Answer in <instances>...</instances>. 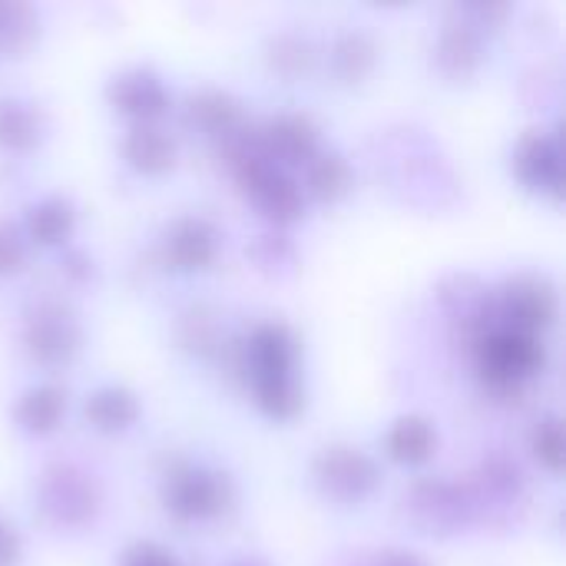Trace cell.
<instances>
[{
  "instance_id": "17",
  "label": "cell",
  "mask_w": 566,
  "mask_h": 566,
  "mask_svg": "<svg viewBox=\"0 0 566 566\" xmlns=\"http://www.w3.org/2000/svg\"><path fill=\"white\" fill-rule=\"evenodd\" d=\"M83 415L90 421V428H96L99 434H119L126 428L136 424L139 418V401L129 388H119V385H103L96 388L86 405H83Z\"/></svg>"
},
{
  "instance_id": "20",
  "label": "cell",
  "mask_w": 566,
  "mask_h": 566,
  "mask_svg": "<svg viewBox=\"0 0 566 566\" xmlns=\"http://www.w3.org/2000/svg\"><path fill=\"white\" fill-rule=\"evenodd\" d=\"M43 136V116L27 99H0V149L7 153H27Z\"/></svg>"
},
{
  "instance_id": "25",
  "label": "cell",
  "mask_w": 566,
  "mask_h": 566,
  "mask_svg": "<svg viewBox=\"0 0 566 566\" xmlns=\"http://www.w3.org/2000/svg\"><path fill=\"white\" fill-rule=\"evenodd\" d=\"M179 342H182V348L189 355H199V358L219 355L226 338H222L216 312L206 308V305H196V308L182 312V318H179Z\"/></svg>"
},
{
  "instance_id": "3",
  "label": "cell",
  "mask_w": 566,
  "mask_h": 566,
  "mask_svg": "<svg viewBox=\"0 0 566 566\" xmlns=\"http://www.w3.org/2000/svg\"><path fill=\"white\" fill-rule=\"evenodd\" d=\"M560 302L557 289L544 275H514L494 295H488V322L484 328H511L521 335L541 338L557 322ZM484 335V332H481Z\"/></svg>"
},
{
  "instance_id": "9",
  "label": "cell",
  "mask_w": 566,
  "mask_h": 566,
  "mask_svg": "<svg viewBox=\"0 0 566 566\" xmlns=\"http://www.w3.org/2000/svg\"><path fill=\"white\" fill-rule=\"evenodd\" d=\"M219 255V229L202 216H179L163 232V262L176 272H202Z\"/></svg>"
},
{
  "instance_id": "14",
  "label": "cell",
  "mask_w": 566,
  "mask_h": 566,
  "mask_svg": "<svg viewBox=\"0 0 566 566\" xmlns=\"http://www.w3.org/2000/svg\"><path fill=\"white\" fill-rule=\"evenodd\" d=\"M434 60H438V70L451 80H468L478 73L481 60H484V40H481V30L474 23H468L464 17L461 20H451L441 36H438V46H434Z\"/></svg>"
},
{
  "instance_id": "30",
  "label": "cell",
  "mask_w": 566,
  "mask_h": 566,
  "mask_svg": "<svg viewBox=\"0 0 566 566\" xmlns=\"http://www.w3.org/2000/svg\"><path fill=\"white\" fill-rule=\"evenodd\" d=\"M20 557H23L20 534L7 521H0V566H20Z\"/></svg>"
},
{
  "instance_id": "23",
  "label": "cell",
  "mask_w": 566,
  "mask_h": 566,
  "mask_svg": "<svg viewBox=\"0 0 566 566\" xmlns=\"http://www.w3.org/2000/svg\"><path fill=\"white\" fill-rule=\"evenodd\" d=\"M305 189L318 202H338L352 189V166L338 153H315L305 166Z\"/></svg>"
},
{
  "instance_id": "29",
  "label": "cell",
  "mask_w": 566,
  "mask_h": 566,
  "mask_svg": "<svg viewBox=\"0 0 566 566\" xmlns=\"http://www.w3.org/2000/svg\"><path fill=\"white\" fill-rule=\"evenodd\" d=\"M123 566H176V557L153 541H139L123 554Z\"/></svg>"
},
{
  "instance_id": "4",
  "label": "cell",
  "mask_w": 566,
  "mask_h": 566,
  "mask_svg": "<svg viewBox=\"0 0 566 566\" xmlns=\"http://www.w3.org/2000/svg\"><path fill=\"white\" fill-rule=\"evenodd\" d=\"M99 484L93 481V474L73 468V464H53L40 474L36 484V507L43 514V521H50L53 527H86L96 511H99Z\"/></svg>"
},
{
  "instance_id": "16",
  "label": "cell",
  "mask_w": 566,
  "mask_h": 566,
  "mask_svg": "<svg viewBox=\"0 0 566 566\" xmlns=\"http://www.w3.org/2000/svg\"><path fill=\"white\" fill-rule=\"evenodd\" d=\"M385 451L395 464L405 468H418L424 461L434 458L438 451V431L428 418L421 415H405L391 424L388 438H385Z\"/></svg>"
},
{
  "instance_id": "7",
  "label": "cell",
  "mask_w": 566,
  "mask_h": 566,
  "mask_svg": "<svg viewBox=\"0 0 566 566\" xmlns=\"http://www.w3.org/2000/svg\"><path fill=\"white\" fill-rule=\"evenodd\" d=\"M242 348V378L259 381V378H282L295 375L298 365V338L292 335L289 325L282 322H262Z\"/></svg>"
},
{
  "instance_id": "13",
  "label": "cell",
  "mask_w": 566,
  "mask_h": 566,
  "mask_svg": "<svg viewBox=\"0 0 566 566\" xmlns=\"http://www.w3.org/2000/svg\"><path fill=\"white\" fill-rule=\"evenodd\" d=\"M186 123L222 143L245 126V109L226 90H199L186 99Z\"/></svg>"
},
{
  "instance_id": "24",
  "label": "cell",
  "mask_w": 566,
  "mask_h": 566,
  "mask_svg": "<svg viewBox=\"0 0 566 566\" xmlns=\"http://www.w3.org/2000/svg\"><path fill=\"white\" fill-rule=\"evenodd\" d=\"M40 36V17L30 3L0 0V56H23Z\"/></svg>"
},
{
  "instance_id": "10",
  "label": "cell",
  "mask_w": 566,
  "mask_h": 566,
  "mask_svg": "<svg viewBox=\"0 0 566 566\" xmlns=\"http://www.w3.org/2000/svg\"><path fill=\"white\" fill-rule=\"evenodd\" d=\"M106 96L123 116L136 119V126L156 123L169 109V90L163 86L159 73H153L149 66H129L116 73L106 86Z\"/></svg>"
},
{
  "instance_id": "6",
  "label": "cell",
  "mask_w": 566,
  "mask_h": 566,
  "mask_svg": "<svg viewBox=\"0 0 566 566\" xmlns=\"http://www.w3.org/2000/svg\"><path fill=\"white\" fill-rule=\"evenodd\" d=\"M83 345V332L76 315L56 302V298H43L23 325V348L30 355V361H36L40 368H63L76 358Z\"/></svg>"
},
{
  "instance_id": "12",
  "label": "cell",
  "mask_w": 566,
  "mask_h": 566,
  "mask_svg": "<svg viewBox=\"0 0 566 566\" xmlns=\"http://www.w3.org/2000/svg\"><path fill=\"white\" fill-rule=\"evenodd\" d=\"M411 517L424 534H451L468 517V497L444 481H421L411 491Z\"/></svg>"
},
{
  "instance_id": "11",
  "label": "cell",
  "mask_w": 566,
  "mask_h": 566,
  "mask_svg": "<svg viewBox=\"0 0 566 566\" xmlns=\"http://www.w3.org/2000/svg\"><path fill=\"white\" fill-rule=\"evenodd\" d=\"M265 156L279 166H308L318 153V126L305 113H282L255 126Z\"/></svg>"
},
{
  "instance_id": "26",
  "label": "cell",
  "mask_w": 566,
  "mask_h": 566,
  "mask_svg": "<svg viewBox=\"0 0 566 566\" xmlns=\"http://www.w3.org/2000/svg\"><path fill=\"white\" fill-rule=\"evenodd\" d=\"M265 50H269L265 53L269 66L285 80H298L315 66V43L298 36V33H279V36L269 40Z\"/></svg>"
},
{
  "instance_id": "28",
  "label": "cell",
  "mask_w": 566,
  "mask_h": 566,
  "mask_svg": "<svg viewBox=\"0 0 566 566\" xmlns=\"http://www.w3.org/2000/svg\"><path fill=\"white\" fill-rule=\"evenodd\" d=\"M27 265V239L23 229L10 219H0V279L17 275Z\"/></svg>"
},
{
  "instance_id": "5",
  "label": "cell",
  "mask_w": 566,
  "mask_h": 566,
  "mask_svg": "<svg viewBox=\"0 0 566 566\" xmlns=\"http://www.w3.org/2000/svg\"><path fill=\"white\" fill-rule=\"evenodd\" d=\"M315 488L338 504H361L381 484V468L371 454L352 444H328L312 458Z\"/></svg>"
},
{
  "instance_id": "19",
  "label": "cell",
  "mask_w": 566,
  "mask_h": 566,
  "mask_svg": "<svg viewBox=\"0 0 566 566\" xmlns=\"http://www.w3.org/2000/svg\"><path fill=\"white\" fill-rule=\"evenodd\" d=\"M76 209L63 196H46L27 209V235L36 245H60L73 235Z\"/></svg>"
},
{
  "instance_id": "1",
  "label": "cell",
  "mask_w": 566,
  "mask_h": 566,
  "mask_svg": "<svg viewBox=\"0 0 566 566\" xmlns=\"http://www.w3.org/2000/svg\"><path fill=\"white\" fill-rule=\"evenodd\" d=\"M474 352L481 381L497 401H517L527 381L547 365L544 342L511 328H484V335L474 342Z\"/></svg>"
},
{
  "instance_id": "21",
  "label": "cell",
  "mask_w": 566,
  "mask_h": 566,
  "mask_svg": "<svg viewBox=\"0 0 566 566\" xmlns=\"http://www.w3.org/2000/svg\"><path fill=\"white\" fill-rule=\"evenodd\" d=\"M378 66V43L361 33H342L332 46V70L342 83H361L365 76H371V70Z\"/></svg>"
},
{
  "instance_id": "8",
  "label": "cell",
  "mask_w": 566,
  "mask_h": 566,
  "mask_svg": "<svg viewBox=\"0 0 566 566\" xmlns=\"http://www.w3.org/2000/svg\"><path fill=\"white\" fill-rule=\"evenodd\" d=\"M514 169L521 182L534 192L560 196L564 192V146L557 133L531 129L521 136L514 149Z\"/></svg>"
},
{
  "instance_id": "15",
  "label": "cell",
  "mask_w": 566,
  "mask_h": 566,
  "mask_svg": "<svg viewBox=\"0 0 566 566\" xmlns=\"http://www.w3.org/2000/svg\"><path fill=\"white\" fill-rule=\"evenodd\" d=\"M123 156L126 163L143 172V176H163L176 163V139L156 126V123H139L126 133L123 139Z\"/></svg>"
},
{
  "instance_id": "27",
  "label": "cell",
  "mask_w": 566,
  "mask_h": 566,
  "mask_svg": "<svg viewBox=\"0 0 566 566\" xmlns=\"http://www.w3.org/2000/svg\"><path fill=\"white\" fill-rule=\"evenodd\" d=\"M534 458L551 471V474H560L564 471V424L557 415H547L537 428H534Z\"/></svg>"
},
{
  "instance_id": "32",
  "label": "cell",
  "mask_w": 566,
  "mask_h": 566,
  "mask_svg": "<svg viewBox=\"0 0 566 566\" xmlns=\"http://www.w3.org/2000/svg\"><path fill=\"white\" fill-rule=\"evenodd\" d=\"M232 566H269L265 560H259V557H242V560H235Z\"/></svg>"
},
{
  "instance_id": "22",
  "label": "cell",
  "mask_w": 566,
  "mask_h": 566,
  "mask_svg": "<svg viewBox=\"0 0 566 566\" xmlns=\"http://www.w3.org/2000/svg\"><path fill=\"white\" fill-rule=\"evenodd\" d=\"M255 405L272 418V421H292L305 411V388L295 375H282V378H259L249 381Z\"/></svg>"
},
{
  "instance_id": "31",
  "label": "cell",
  "mask_w": 566,
  "mask_h": 566,
  "mask_svg": "<svg viewBox=\"0 0 566 566\" xmlns=\"http://www.w3.org/2000/svg\"><path fill=\"white\" fill-rule=\"evenodd\" d=\"M378 566H428V564H424V557H418V554H411V551H388V554H381V557H378Z\"/></svg>"
},
{
  "instance_id": "2",
  "label": "cell",
  "mask_w": 566,
  "mask_h": 566,
  "mask_svg": "<svg viewBox=\"0 0 566 566\" xmlns=\"http://www.w3.org/2000/svg\"><path fill=\"white\" fill-rule=\"evenodd\" d=\"M163 507L182 521V524H196V521H216L222 514H229L235 507V484L229 474L222 471H209V468H196L189 461H172L169 471L163 474Z\"/></svg>"
},
{
  "instance_id": "18",
  "label": "cell",
  "mask_w": 566,
  "mask_h": 566,
  "mask_svg": "<svg viewBox=\"0 0 566 566\" xmlns=\"http://www.w3.org/2000/svg\"><path fill=\"white\" fill-rule=\"evenodd\" d=\"M63 411H66V391L60 385H36L20 395L13 418L27 434L40 438V434L56 431V424L63 421Z\"/></svg>"
}]
</instances>
